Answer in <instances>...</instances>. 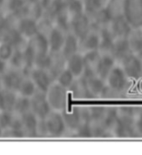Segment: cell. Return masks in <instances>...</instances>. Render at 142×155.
<instances>
[{
  "label": "cell",
  "instance_id": "obj_1",
  "mask_svg": "<svg viewBox=\"0 0 142 155\" xmlns=\"http://www.w3.org/2000/svg\"><path fill=\"white\" fill-rule=\"evenodd\" d=\"M68 95L67 88L56 82H53L45 92V96L51 109L58 112H63L68 108Z\"/></svg>",
  "mask_w": 142,
  "mask_h": 155
},
{
  "label": "cell",
  "instance_id": "obj_2",
  "mask_svg": "<svg viewBox=\"0 0 142 155\" xmlns=\"http://www.w3.org/2000/svg\"><path fill=\"white\" fill-rule=\"evenodd\" d=\"M122 15L132 28L142 26V0H123Z\"/></svg>",
  "mask_w": 142,
  "mask_h": 155
},
{
  "label": "cell",
  "instance_id": "obj_3",
  "mask_svg": "<svg viewBox=\"0 0 142 155\" xmlns=\"http://www.w3.org/2000/svg\"><path fill=\"white\" fill-rule=\"evenodd\" d=\"M44 122L47 127L49 137L59 138L66 134L67 128L61 112L52 110L44 118Z\"/></svg>",
  "mask_w": 142,
  "mask_h": 155
},
{
  "label": "cell",
  "instance_id": "obj_4",
  "mask_svg": "<svg viewBox=\"0 0 142 155\" xmlns=\"http://www.w3.org/2000/svg\"><path fill=\"white\" fill-rule=\"evenodd\" d=\"M135 133L134 116L119 114L111 129V134L118 138L130 137Z\"/></svg>",
  "mask_w": 142,
  "mask_h": 155
},
{
  "label": "cell",
  "instance_id": "obj_5",
  "mask_svg": "<svg viewBox=\"0 0 142 155\" xmlns=\"http://www.w3.org/2000/svg\"><path fill=\"white\" fill-rule=\"evenodd\" d=\"M120 64L129 78L138 79L142 76V59L138 54L130 53Z\"/></svg>",
  "mask_w": 142,
  "mask_h": 155
},
{
  "label": "cell",
  "instance_id": "obj_6",
  "mask_svg": "<svg viewBox=\"0 0 142 155\" xmlns=\"http://www.w3.org/2000/svg\"><path fill=\"white\" fill-rule=\"evenodd\" d=\"M91 29V19L85 12L70 16L69 33L74 34L79 39L84 37Z\"/></svg>",
  "mask_w": 142,
  "mask_h": 155
},
{
  "label": "cell",
  "instance_id": "obj_7",
  "mask_svg": "<svg viewBox=\"0 0 142 155\" xmlns=\"http://www.w3.org/2000/svg\"><path fill=\"white\" fill-rule=\"evenodd\" d=\"M128 80L129 78L122 69V68L120 65L115 64V67L112 68V70L105 78V83L109 88L120 93L126 88L128 84Z\"/></svg>",
  "mask_w": 142,
  "mask_h": 155
},
{
  "label": "cell",
  "instance_id": "obj_8",
  "mask_svg": "<svg viewBox=\"0 0 142 155\" xmlns=\"http://www.w3.org/2000/svg\"><path fill=\"white\" fill-rule=\"evenodd\" d=\"M30 111L39 119H44L52 111L47 101L45 93L38 91L30 98Z\"/></svg>",
  "mask_w": 142,
  "mask_h": 155
},
{
  "label": "cell",
  "instance_id": "obj_9",
  "mask_svg": "<svg viewBox=\"0 0 142 155\" xmlns=\"http://www.w3.org/2000/svg\"><path fill=\"white\" fill-rule=\"evenodd\" d=\"M28 76L34 82L38 91L44 92V93L47 91V89L49 88L52 83L54 82L47 69L38 67H34L33 68H31L28 73Z\"/></svg>",
  "mask_w": 142,
  "mask_h": 155
},
{
  "label": "cell",
  "instance_id": "obj_10",
  "mask_svg": "<svg viewBox=\"0 0 142 155\" xmlns=\"http://www.w3.org/2000/svg\"><path fill=\"white\" fill-rule=\"evenodd\" d=\"M61 113L67 128L66 134H73L75 129L80 125L82 122H84L82 118L81 107L75 106L70 109H68L67 108Z\"/></svg>",
  "mask_w": 142,
  "mask_h": 155
},
{
  "label": "cell",
  "instance_id": "obj_11",
  "mask_svg": "<svg viewBox=\"0 0 142 155\" xmlns=\"http://www.w3.org/2000/svg\"><path fill=\"white\" fill-rule=\"evenodd\" d=\"M25 75L26 74L23 71L8 67V70L1 76L3 88L16 92L19 85Z\"/></svg>",
  "mask_w": 142,
  "mask_h": 155
},
{
  "label": "cell",
  "instance_id": "obj_12",
  "mask_svg": "<svg viewBox=\"0 0 142 155\" xmlns=\"http://www.w3.org/2000/svg\"><path fill=\"white\" fill-rule=\"evenodd\" d=\"M100 46V33L99 29L92 27V29L79 38V51L80 54L92 50H99Z\"/></svg>",
  "mask_w": 142,
  "mask_h": 155
},
{
  "label": "cell",
  "instance_id": "obj_13",
  "mask_svg": "<svg viewBox=\"0 0 142 155\" xmlns=\"http://www.w3.org/2000/svg\"><path fill=\"white\" fill-rule=\"evenodd\" d=\"M108 28L111 32L115 38H119L127 37L132 27L123 15H119L112 18V20L109 24Z\"/></svg>",
  "mask_w": 142,
  "mask_h": 155
},
{
  "label": "cell",
  "instance_id": "obj_14",
  "mask_svg": "<svg viewBox=\"0 0 142 155\" xmlns=\"http://www.w3.org/2000/svg\"><path fill=\"white\" fill-rule=\"evenodd\" d=\"M27 45L30 48L31 50L33 51L35 54V56L43 55L49 53V43L46 34H44L42 32H38L28 39Z\"/></svg>",
  "mask_w": 142,
  "mask_h": 155
},
{
  "label": "cell",
  "instance_id": "obj_15",
  "mask_svg": "<svg viewBox=\"0 0 142 155\" xmlns=\"http://www.w3.org/2000/svg\"><path fill=\"white\" fill-rule=\"evenodd\" d=\"M49 48V53L56 54L60 53L64 44L66 33H64L55 26L51 28L50 30L46 34Z\"/></svg>",
  "mask_w": 142,
  "mask_h": 155
},
{
  "label": "cell",
  "instance_id": "obj_16",
  "mask_svg": "<svg viewBox=\"0 0 142 155\" xmlns=\"http://www.w3.org/2000/svg\"><path fill=\"white\" fill-rule=\"evenodd\" d=\"M16 28L26 39L33 37L34 34H37L39 31L38 21L29 16L18 18L16 21Z\"/></svg>",
  "mask_w": 142,
  "mask_h": 155
},
{
  "label": "cell",
  "instance_id": "obj_17",
  "mask_svg": "<svg viewBox=\"0 0 142 155\" xmlns=\"http://www.w3.org/2000/svg\"><path fill=\"white\" fill-rule=\"evenodd\" d=\"M0 41L9 43L15 49H22L26 46L28 39L19 32L15 25L0 34Z\"/></svg>",
  "mask_w": 142,
  "mask_h": 155
},
{
  "label": "cell",
  "instance_id": "obj_18",
  "mask_svg": "<svg viewBox=\"0 0 142 155\" xmlns=\"http://www.w3.org/2000/svg\"><path fill=\"white\" fill-rule=\"evenodd\" d=\"M22 129L24 131L25 138H34L37 137L36 128H37L39 118L36 115L34 114L31 111L25 113L19 116Z\"/></svg>",
  "mask_w": 142,
  "mask_h": 155
},
{
  "label": "cell",
  "instance_id": "obj_19",
  "mask_svg": "<svg viewBox=\"0 0 142 155\" xmlns=\"http://www.w3.org/2000/svg\"><path fill=\"white\" fill-rule=\"evenodd\" d=\"M81 77L85 78L86 86L88 88L90 94H91L92 98H99L106 85L105 79L99 77L95 74L83 75Z\"/></svg>",
  "mask_w": 142,
  "mask_h": 155
},
{
  "label": "cell",
  "instance_id": "obj_20",
  "mask_svg": "<svg viewBox=\"0 0 142 155\" xmlns=\"http://www.w3.org/2000/svg\"><path fill=\"white\" fill-rule=\"evenodd\" d=\"M116 61L110 54H101L95 68V74L103 79L107 78L110 72L115 67Z\"/></svg>",
  "mask_w": 142,
  "mask_h": 155
},
{
  "label": "cell",
  "instance_id": "obj_21",
  "mask_svg": "<svg viewBox=\"0 0 142 155\" xmlns=\"http://www.w3.org/2000/svg\"><path fill=\"white\" fill-rule=\"evenodd\" d=\"M131 52L129 47L127 38H119L115 39L109 54L114 58V59L116 62L120 63L123 58H125Z\"/></svg>",
  "mask_w": 142,
  "mask_h": 155
},
{
  "label": "cell",
  "instance_id": "obj_22",
  "mask_svg": "<svg viewBox=\"0 0 142 155\" xmlns=\"http://www.w3.org/2000/svg\"><path fill=\"white\" fill-rule=\"evenodd\" d=\"M66 68L75 78L81 77L85 72V62L83 54L79 52L66 58Z\"/></svg>",
  "mask_w": 142,
  "mask_h": 155
},
{
  "label": "cell",
  "instance_id": "obj_23",
  "mask_svg": "<svg viewBox=\"0 0 142 155\" xmlns=\"http://www.w3.org/2000/svg\"><path fill=\"white\" fill-rule=\"evenodd\" d=\"M68 90L69 93H70L72 96L76 99L93 98L89 92L85 78L83 77L76 78Z\"/></svg>",
  "mask_w": 142,
  "mask_h": 155
},
{
  "label": "cell",
  "instance_id": "obj_24",
  "mask_svg": "<svg viewBox=\"0 0 142 155\" xmlns=\"http://www.w3.org/2000/svg\"><path fill=\"white\" fill-rule=\"evenodd\" d=\"M51 55L52 57H51L50 65L47 70L49 71V73L54 81L55 78L58 77V75L66 68V58L61 53H56V54L51 53Z\"/></svg>",
  "mask_w": 142,
  "mask_h": 155
},
{
  "label": "cell",
  "instance_id": "obj_25",
  "mask_svg": "<svg viewBox=\"0 0 142 155\" xmlns=\"http://www.w3.org/2000/svg\"><path fill=\"white\" fill-rule=\"evenodd\" d=\"M79 39L71 33H68L65 36L63 47L61 49V54H63L65 58H67L71 55L79 53Z\"/></svg>",
  "mask_w": 142,
  "mask_h": 155
},
{
  "label": "cell",
  "instance_id": "obj_26",
  "mask_svg": "<svg viewBox=\"0 0 142 155\" xmlns=\"http://www.w3.org/2000/svg\"><path fill=\"white\" fill-rule=\"evenodd\" d=\"M132 54H138L142 50V31L140 28H132L126 37Z\"/></svg>",
  "mask_w": 142,
  "mask_h": 155
},
{
  "label": "cell",
  "instance_id": "obj_27",
  "mask_svg": "<svg viewBox=\"0 0 142 155\" xmlns=\"http://www.w3.org/2000/svg\"><path fill=\"white\" fill-rule=\"evenodd\" d=\"M99 33H100L99 51L101 54H109L115 39V37L113 36V34H111V32L110 31L108 27L100 28Z\"/></svg>",
  "mask_w": 142,
  "mask_h": 155
},
{
  "label": "cell",
  "instance_id": "obj_28",
  "mask_svg": "<svg viewBox=\"0 0 142 155\" xmlns=\"http://www.w3.org/2000/svg\"><path fill=\"white\" fill-rule=\"evenodd\" d=\"M17 96L18 94L16 92L5 88L0 89V111H13Z\"/></svg>",
  "mask_w": 142,
  "mask_h": 155
},
{
  "label": "cell",
  "instance_id": "obj_29",
  "mask_svg": "<svg viewBox=\"0 0 142 155\" xmlns=\"http://www.w3.org/2000/svg\"><path fill=\"white\" fill-rule=\"evenodd\" d=\"M82 54H83V58L85 62V72L83 75L95 74V66L98 63L101 53L99 50H92Z\"/></svg>",
  "mask_w": 142,
  "mask_h": 155
},
{
  "label": "cell",
  "instance_id": "obj_30",
  "mask_svg": "<svg viewBox=\"0 0 142 155\" xmlns=\"http://www.w3.org/2000/svg\"><path fill=\"white\" fill-rule=\"evenodd\" d=\"M36 92L37 88L35 87L34 82L31 80V78L28 75H25L19 85L16 93L20 96L31 98Z\"/></svg>",
  "mask_w": 142,
  "mask_h": 155
},
{
  "label": "cell",
  "instance_id": "obj_31",
  "mask_svg": "<svg viewBox=\"0 0 142 155\" xmlns=\"http://www.w3.org/2000/svg\"><path fill=\"white\" fill-rule=\"evenodd\" d=\"M54 25L66 34L69 33L70 15L69 14L65 8L54 16Z\"/></svg>",
  "mask_w": 142,
  "mask_h": 155
},
{
  "label": "cell",
  "instance_id": "obj_32",
  "mask_svg": "<svg viewBox=\"0 0 142 155\" xmlns=\"http://www.w3.org/2000/svg\"><path fill=\"white\" fill-rule=\"evenodd\" d=\"M4 138H25L24 131L22 129V125H21L20 118L19 116L16 115V118L14 119L13 124L7 129H5L3 132V136Z\"/></svg>",
  "mask_w": 142,
  "mask_h": 155
},
{
  "label": "cell",
  "instance_id": "obj_33",
  "mask_svg": "<svg viewBox=\"0 0 142 155\" xmlns=\"http://www.w3.org/2000/svg\"><path fill=\"white\" fill-rule=\"evenodd\" d=\"M29 111H30V98L18 94L14 103L13 112L18 116H20Z\"/></svg>",
  "mask_w": 142,
  "mask_h": 155
},
{
  "label": "cell",
  "instance_id": "obj_34",
  "mask_svg": "<svg viewBox=\"0 0 142 155\" xmlns=\"http://www.w3.org/2000/svg\"><path fill=\"white\" fill-rule=\"evenodd\" d=\"M22 49H15L14 51L10 58L8 60V67L11 68H14V69H18V70H21L24 72V62Z\"/></svg>",
  "mask_w": 142,
  "mask_h": 155
},
{
  "label": "cell",
  "instance_id": "obj_35",
  "mask_svg": "<svg viewBox=\"0 0 142 155\" xmlns=\"http://www.w3.org/2000/svg\"><path fill=\"white\" fill-rule=\"evenodd\" d=\"M118 109L115 108H106V111L104 115V117L102 118L101 121H99L102 124L105 126V128L108 129L109 131L111 132V129L113 128V126L115 124L116 119L118 118Z\"/></svg>",
  "mask_w": 142,
  "mask_h": 155
},
{
  "label": "cell",
  "instance_id": "obj_36",
  "mask_svg": "<svg viewBox=\"0 0 142 155\" xmlns=\"http://www.w3.org/2000/svg\"><path fill=\"white\" fill-rule=\"evenodd\" d=\"M76 78L71 74V72L68 70L67 68H65L64 70L61 72L60 74L58 75V77L55 78L54 82L58 83L59 84H60L61 86H63L64 88L69 89L71 84H73V82L75 81V79ZM69 91V90H68Z\"/></svg>",
  "mask_w": 142,
  "mask_h": 155
},
{
  "label": "cell",
  "instance_id": "obj_37",
  "mask_svg": "<svg viewBox=\"0 0 142 155\" xmlns=\"http://www.w3.org/2000/svg\"><path fill=\"white\" fill-rule=\"evenodd\" d=\"M44 11L39 2H35L32 4H28L27 16L39 21L44 16Z\"/></svg>",
  "mask_w": 142,
  "mask_h": 155
},
{
  "label": "cell",
  "instance_id": "obj_38",
  "mask_svg": "<svg viewBox=\"0 0 142 155\" xmlns=\"http://www.w3.org/2000/svg\"><path fill=\"white\" fill-rule=\"evenodd\" d=\"M16 114L13 111L4 110L0 111V127L3 130H5L13 124Z\"/></svg>",
  "mask_w": 142,
  "mask_h": 155
},
{
  "label": "cell",
  "instance_id": "obj_39",
  "mask_svg": "<svg viewBox=\"0 0 142 155\" xmlns=\"http://www.w3.org/2000/svg\"><path fill=\"white\" fill-rule=\"evenodd\" d=\"M73 136L77 138H92L90 122H82L80 125L73 133Z\"/></svg>",
  "mask_w": 142,
  "mask_h": 155
},
{
  "label": "cell",
  "instance_id": "obj_40",
  "mask_svg": "<svg viewBox=\"0 0 142 155\" xmlns=\"http://www.w3.org/2000/svg\"><path fill=\"white\" fill-rule=\"evenodd\" d=\"M106 111V108L101 106H93L88 107L89 118L90 122L101 121Z\"/></svg>",
  "mask_w": 142,
  "mask_h": 155
},
{
  "label": "cell",
  "instance_id": "obj_41",
  "mask_svg": "<svg viewBox=\"0 0 142 155\" xmlns=\"http://www.w3.org/2000/svg\"><path fill=\"white\" fill-rule=\"evenodd\" d=\"M15 48L9 43L5 41H0V58L8 62Z\"/></svg>",
  "mask_w": 142,
  "mask_h": 155
},
{
  "label": "cell",
  "instance_id": "obj_42",
  "mask_svg": "<svg viewBox=\"0 0 142 155\" xmlns=\"http://www.w3.org/2000/svg\"><path fill=\"white\" fill-rule=\"evenodd\" d=\"M51 57H52L51 53H48L46 54L36 56L35 57V61H34V67L48 69L49 65H50Z\"/></svg>",
  "mask_w": 142,
  "mask_h": 155
},
{
  "label": "cell",
  "instance_id": "obj_43",
  "mask_svg": "<svg viewBox=\"0 0 142 155\" xmlns=\"http://www.w3.org/2000/svg\"><path fill=\"white\" fill-rule=\"evenodd\" d=\"M36 134H37V137H42V138L49 137L47 127L45 124L44 119H39L37 128H36Z\"/></svg>",
  "mask_w": 142,
  "mask_h": 155
},
{
  "label": "cell",
  "instance_id": "obj_44",
  "mask_svg": "<svg viewBox=\"0 0 142 155\" xmlns=\"http://www.w3.org/2000/svg\"><path fill=\"white\" fill-rule=\"evenodd\" d=\"M134 119H135V132L139 134L142 135V109L139 111L136 115V118Z\"/></svg>",
  "mask_w": 142,
  "mask_h": 155
},
{
  "label": "cell",
  "instance_id": "obj_45",
  "mask_svg": "<svg viewBox=\"0 0 142 155\" xmlns=\"http://www.w3.org/2000/svg\"><path fill=\"white\" fill-rule=\"evenodd\" d=\"M8 64L7 61L0 58V77L8 70Z\"/></svg>",
  "mask_w": 142,
  "mask_h": 155
},
{
  "label": "cell",
  "instance_id": "obj_46",
  "mask_svg": "<svg viewBox=\"0 0 142 155\" xmlns=\"http://www.w3.org/2000/svg\"><path fill=\"white\" fill-rule=\"evenodd\" d=\"M3 132H4V130H3V129H2V128L0 127V138L3 136Z\"/></svg>",
  "mask_w": 142,
  "mask_h": 155
},
{
  "label": "cell",
  "instance_id": "obj_47",
  "mask_svg": "<svg viewBox=\"0 0 142 155\" xmlns=\"http://www.w3.org/2000/svg\"><path fill=\"white\" fill-rule=\"evenodd\" d=\"M4 0H0V8L2 7V5H3V4H4Z\"/></svg>",
  "mask_w": 142,
  "mask_h": 155
},
{
  "label": "cell",
  "instance_id": "obj_48",
  "mask_svg": "<svg viewBox=\"0 0 142 155\" xmlns=\"http://www.w3.org/2000/svg\"><path fill=\"white\" fill-rule=\"evenodd\" d=\"M3 88V85H2V81H1V77H0V89Z\"/></svg>",
  "mask_w": 142,
  "mask_h": 155
},
{
  "label": "cell",
  "instance_id": "obj_49",
  "mask_svg": "<svg viewBox=\"0 0 142 155\" xmlns=\"http://www.w3.org/2000/svg\"><path fill=\"white\" fill-rule=\"evenodd\" d=\"M138 55H139V56H140V57L141 58V59H142V50L140 51V53H139Z\"/></svg>",
  "mask_w": 142,
  "mask_h": 155
},
{
  "label": "cell",
  "instance_id": "obj_50",
  "mask_svg": "<svg viewBox=\"0 0 142 155\" xmlns=\"http://www.w3.org/2000/svg\"><path fill=\"white\" fill-rule=\"evenodd\" d=\"M140 28H141V31H142V26H141V27H140Z\"/></svg>",
  "mask_w": 142,
  "mask_h": 155
}]
</instances>
